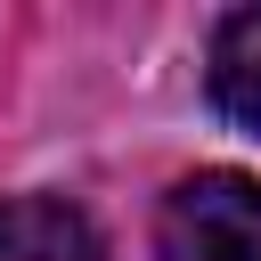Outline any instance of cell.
<instances>
[{"mask_svg": "<svg viewBox=\"0 0 261 261\" xmlns=\"http://www.w3.org/2000/svg\"><path fill=\"white\" fill-rule=\"evenodd\" d=\"M0 261H106V245L65 196H0Z\"/></svg>", "mask_w": 261, "mask_h": 261, "instance_id": "cell-2", "label": "cell"}, {"mask_svg": "<svg viewBox=\"0 0 261 261\" xmlns=\"http://www.w3.org/2000/svg\"><path fill=\"white\" fill-rule=\"evenodd\" d=\"M155 261H261V179L253 171H196L163 196Z\"/></svg>", "mask_w": 261, "mask_h": 261, "instance_id": "cell-1", "label": "cell"}, {"mask_svg": "<svg viewBox=\"0 0 261 261\" xmlns=\"http://www.w3.org/2000/svg\"><path fill=\"white\" fill-rule=\"evenodd\" d=\"M212 98L228 122L261 130V8H237L212 33Z\"/></svg>", "mask_w": 261, "mask_h": 261, "instance_id": "cell-3", "label": "cell"}]
</instances>
